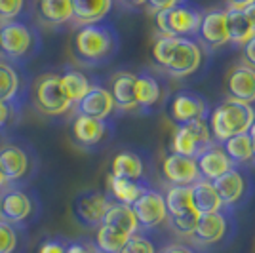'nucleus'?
Instances as JSON below:
<instances>
[{
	"instance_id": "1",
	"label": "nucleus",
	"mask_w": 255,
	"mask_h": 253,
	"mask_svg": "<svg viewBox=\"0 0 255 253\" xmlns=\"http://www.w3.org/2000/svg\"><path fill=\"white\" fill-rule=\"evenodd\" d=\"M152 61L173 78H185L194 74L202 65V46L194 38L164 36L160 34L152 42Z\"/></svg>"
},
{
	"instance_id": "2",
	"label": "nucleus",
	"mask_w": 255,
	"mask_h": 253,
	"mask_svg": "<svg viewBox=\"0 0 255 253\" xmlns=\"http://www.w3.org/2000/svg\"><path fill=\"white\" fill-rule=\"evenodd\" d=\"M120 48L117 29L107 21L78 27L71 40V50L78 63L86 67H99L109 63Z\"/></svg>"
},
{
	"instance_id": "3",
	"label": "nucleus",
	"mask_w": 255,
	"mask_h": 253,
	"mask_svg": "<svg viewBox=\"0 0 255 253\" xmlns=\"http://www.w3.org/2000/svg\"><path fill=\"white\" fill-rule=\"evenodd\" d=\"M40 34L27 19L0 23V55L2 59L21 67L40 50Z\"/></svg>"
},
{
	"instance_id": "4",
	"label": "nucleus",
	"mask_w": 255,
	"mask_h": 253,
	"mask_svg": "<svg viewBox=\"0 0 255 253\" xmlns=\"http://www.w3.org/2000/svg\"><path fill=\"white\" fill-rule=\"evenodd\" d=\"M254 120V107L242 103V101H236V99H227L208 115V127H210L213 141L221 145L223 141H227L233 135L248 133Z\"/></svg>"
},
{
	"instance_id": "5",
	"label": "nucleus",
	"mask_w": 255,
	"mask_h": 253,
	"mask_svg": "<svg viewBox=\"0 0 255 253\" xmlns=\"http://www.w3.org/2000/svg\"><path fill=\"white\" fill-rule=\"evenodd\" d=\"M32 107L44 116H61L67 115L71 109H75V103L65 94L61 78L57 73L40 74L31 88L29 94Z\"/></svg>"
},
{
	"instance_id": "6",
	"label": "nucleus",
	"mask_w": 255,
	"mask_h": 253,
	"mask_svg": "<svg viewBox=\"0 0 255 253\" xmlns=\"http://www.w3.org/2000/svg\"><path fill=\"white\" fill-rule=\"evenodd\" d=\"M204 11L196 8L191 2H181L170 10L154 13V23L160 34L164 36H183V38H194Z\"/></svg>"
},
{
	"instance_id": "7",
	"label": "nucleus",
	"mask_w": 255,
	"mask_h": 253,
	"mask_svg": "<svg viewBox=\"0 0 255 253\" xmlns=\"http://www.w3.org/2000/svg\"><path fill=\"white\" fill-rule=\"evenodd\" d=\"M36 213L34 198L17 185H8L0 190V221L23 229L32 221Z\"/></svg>"
},
{
	"instance_id": "8",
	"label": "nucleus",
	"mask_w": 255,
	"mask_h": 253,
	"mask_svg": "<svg viewBox=\"0 0 255 253\" xmlns=\"http://www.w3.org/2000/svg\"><path fill=\"white\" fill-rule=\"evenodd\" d=\"M215 143L208 127V118H196L187 124H179L171 137V152L196 158L204 148Z\"/></svg>"
},
{
	"instance_id": "9",
	"label": "nucleus",
	"mask_w": 255,
	"mask_h": 253,
	"mask_svg": "<svg viewBox=\"0 0 255 253\" xmlns=\"http://www.w3.org/2000/svg\"><path fill=\"white\" fill-rule=\"evenodd\" d=\"M31 88L23 74L21 67L0 59V101L11 107L15 115H19L21 107L27 103Z\"/></svg>"
},
{
	"instance_id": "10",
	"label": "nucleus",
	"mask_w": 255,
	"mask_h": 253,
	"mask_svg": "<svg viewBox=\"0 0 255 253\" xmlns=\"http://www.w3.org/2000/svg\"><path fill=\"white\" fill-rule=\"evenodd\" d=\"M113 202L115 200L107 192L84 190L73 202V215L76 223L82 225L84 229H97L103 223V217Z\"/></svg>"
},
{
	"instance_id": "11",
	"label": "nucleus",
	"mask_w": 255,
	"mask_h": 253,
	"mask_svg": "<svg viewBox=\"0 0 255 253\" xmlns=\"http://www.w3.org/2000/svg\"><path fill=\"white\" fill-rule=\"evenodd\" d=\"M133 215L137 219L139 229H156L158 225L168 219V211H166V202H164V194H160L158 190L147 189L137 200L131 204Z\"/></svg>"
},
{
	"instance_id": "12",
	"label": "nucleus",
	"mask_w": 255,
	"mask_h": 253,
	"mask_svg": "<svg viewBox=\"0 0 255 253\" xmlns=\"http://www.w3.org/2000/svg\"><path fill=\"white\" fill-rule=\"evenodd\" d=\"M109 133H111V124L107 120L76 115L71 122V139L76 147L84 150L99 147L109 137Z\"/></svg>"
},
{
	"instance_id": "13",
	"label": "nucleus",
	"mask_w": 255,
	"mask_h": 253,
	"mask_svg": "<svg viewBox=\"0 0 255 253\" xmlns=\"http://www.w3.org/2000/svg\"><path fill=\"white\" fill-rule=\"evenodd\" d=\"M0 171L8 185H19L31 173V154L19 145L0 147Z\"/></svg>"
},
{
	"instance_id": "14",
	"label": "nucleus",
	"mask_w": 255,
	"mask_h": 253,
	"mask_svg": "<svg viewBox=\"0 0 255 253\" xmlns=\"http://www.w3.org/2000/svg\"><path fill=\"white\" fill-rule=\"evenodd\" d=\"M225 90L229 99H236L248 105L255 103V69L248 65H238L229 71L225 78Z\"/></svg>"
},
{
	"instance_id": "15",
	"label": "nucleus",
	"mask_w": 255,
	"mask_h": 253,
	"mask_svg": "<svg viewBox=\"0 0 255 253\" xmlns=\"http://www.w3.org/2000/svg\"><path fill=\"white\" fill-rule=\"evenodd\" d=\"M115 101L111 97V92L99 84H92L90 92L75 105L76 115L90 116L97 120H109V116L115 111Z\"/></svg>"
},
{
	"instance_id": "16",
	"label": "nucleus",
	"mask_w": 255,
	"mask_h": 253,
	"mask_svg": "<svg viewBox=\"0 0 255 253\" xmlns=\"http://www.w3.org/2000/svg\"><path fill=\"white\" fill-rule=\"evenodd\" d=\"M196 38L210 48H221L231 42L227 31V13L225 10H210L202 15V21L196 32Z\"/></svg>"
},
{
	"instance_id": "17",
	"label": "nucleus",
	"mask_w": 255,
	"mask_h": 253,
	"mask_svg": "<svg viewBox=\"0 0 255 253\" xmlns=\"http://www.w3.org/2000/svg\"><path fill=\"white\" fill-rule=\"evenodd\" d=\"M208 115H210V109L206 99L191 92H181L170 103V116L177 126L192 122L196 118H208Z\"/></svg>"
},
{
	"instance_id": "18",
	"label": "nucleus",
	"mask_w": 255,
	"mask_h": 253,
	"mask_svg": "<svg viewBox=\"0 0 255 253\" xmlns=\"http://www.w3.org/2000/svg\"><path fill=\"white\" fill-rule=\"evenodd\" d=\"M162 175L171 185H192L194 181L200 179L196 160L175 152L166 154V158L162 160Z\"/></svg>"
},
{
	"instance_id": "19",
	"label": "nucleus",
	"mask_w": 255,
	"mask_h": 253,
	"mask_svg": "<svg viewBox=\"0 0 255 253\" xmlns=\"http://www.w3.org/2000/svg\"><path fill=\"white\" fill-rule=\"evenodd\" d=\"M223 208H233L238 202H242L246 198V192H248V179L246 175L238 169V166L231 168L227 173H223L221 177H217L215 181H212Z\"/></svg>"
},
{
	"instance_id": "20",
	"label": "nucleus",
	"mask_w": 255,
	"mask_h": 253,
	"mask_svg": "<svg viewBox=\"0 0 255 253\" xmlns=\"http://www.w3.org/2000/svg\"><path fill=\"white\" fill-rule=\"evenodd\" d=\"M194 160H196V168H198V173H200V179L206 181H215L223 173H227L231 168H234V164L225 154L223 147L219 143H212L208 148H204Z\"/></svg>"
},
{
	"instance_id": "21",
	"label": "nucleus",
	"mask_w": 255,
	"mask_h": 253,
	"mask_svg": "<svg viewBox=\"0 0 255 253\" xmlns=\"http://www.w3.org/2000/svg\"><path fill=\"white\" fill-rule=\"evenodd\" d=\"M227 232V217L223 211L215 213H204L198 215V221L194 225V231L191 232L192 240L200 246L219 242Z\"/></svg>"
},
{
	"instance_id": "22",
	"label": "nucleus",
	"mask_w": 255,
	"mask_h": 253,
	"mask_svg": "<svg viewBox=\"0 0 255 253\" xmlns=\"http://www.w3.org/2000/svg\"><path fill=\"white\" fill-rule=\"evenodd\" d=\"M115 101V107L120 111H135V74L128 71H118L111 76V86L107 88Z\"/></svg>"
},
{
	"instance_id": "23",
	"label": "nucleus",
	"mask_w": 255,
	"mask_h": 253,
	"mask_svg": "<svg viewBox=\"0 0 255 253\" xmlns=\"http://www.w3.org/2000/svg\"><path fill=\"white\" fill-rule=\"evenodd\" d=\"M34 13L46 27H61L73 21V4L71 0H36Z\"/></svg>"
},
{
	"instance_id": "24",
	"label": "nucleus",
	"mask_w": 255,
	"mask_h": 253,
	"mask_svg": "<svg viewBox=\"0 0 255 253\" xmlns=\"http://www.w3.org/2000/svg\"><path fill=\"white\" fill-rule=\"evenodd\" d=\"M71 4H73V23L78 27L105 21V17L113 8V0H71Z\"/></svg>"
},
{
	"instance_id": "25",
	"label": "nucleus",
	"mask_w": 255,
	"mask_h": 253,
	"mask_svg": "<svg viewBox=\"0 0 255 253\" xmlns=\"http://www.w3.org/2000/svg\"><path fill=\"white\" fill-rule=\"evenodd\" d=\"M147 189L149 187L143 181L122 179V177H115L111 173L107 175V194L115 202H118V204L131 206Z\"/></svg>"
},
{
	"instance_id": "26",
	"label": "nucleus",
	"mask_w": 255,
	"mask_h": 253,
	"mask_svg": "<svg viewBox=\"0 0 255 253\" xmlns=\"http://www.w3.org/2000/svg\"><path fill=\"white\" fill-rule=\"evenodd\" d=\"M191 198L192 206H194V210H196L198 215L215 213V211H221V208H223L221 198H219V194H217V190H215L212 181H194L191 185Z\"/></svg>"
},
{
	"instance_id": "27",
	"label": "nucleus",
	"mask_w": 255,
	"mask_h": 253,
	"mask_svg": "<svg viewBox=\"0 0 255 253\" xmlns=\"http://www.w3.org/2000/svg\"><path fill=\"white\" fill-rule=\"evenodd\" d=\"M135 99H137V109H143V111H149L158 105L162 99V86L154 74H135Z\"/></svg>"
},
{
	"instance_id": "28",
	"label": "nucleus",
	"mask_w": 255,
	"mask_h": 253,
	"mask_svg": "<svg viewBox=\"0 0 255 253\" xmlns=\"http://www.w3.org/2000/svg\"><path fill=\"white\" fill-rule=\"evenodd\" d=\"M111 175L122 177V179L141 181L145 175V164L137 152L131 150H120L113 158L111 164Z\"/></svg>"
},
{
	"instance_id": "29",
	"label": "nucleus",
	"mask_w": 255,
	"mask_h": 253,
	"mask_svg": "<svg viewBox=\"0 0 255 253\" xmlns=\"http://www.w3.org/2000/svg\"><path fill=\"white\" fill-rule=\"evenodd\" d=\"M164 202H166V211L170 219L196 211L192 206L191 185H171L164 194Z\"/></svg>"
},
{
	"instance_id": "30",
	"label": "nucleus",
	"mask_w": 255,
	"mask_h": 253,
	"mask_svg": "<svg viewBox=\"0 0 255 253\" xmlns=\"http://www.w3.org/2000/svg\"><path fill=\"white\" fill-rule=\"evenodd\" d=\"M101 225L115 227V229H118V231L129 234V236H131V234H135V232H139L137 219H135V215H133L131 206L118 204V202H113V204H111V208L107 210Z\"/></svg>"
},
{
	"instance_id": "31",
	"label": "nucleus",
	"mask_w": 255,
	"mask_h": 253,
	"mask_svg": "<svg viewBox=\"0 0 255 253\" xmlns=\"http://www.w3.org/2000/svg\"><path fill=\"white\" fill-rule=\"evenodd\" d=\"M225 13H227V31H229L231 42L238 44V46L246 44L255 32L246 19L244 11L238 10V8H227Z\"/></svg>"
},
{
	"instance_id": "32",
	"label": "nucleus",
	"mask_w": 255,
	"mask_h": 253,
	"mask_svg": "<svg viewBox=\"0 0 255 253\" xmlns=\"http://www.w3.org/2000/svg\"><path fill=\"white\" fill-rule=\"evenodd\" d=\"M59 78H61V86H63L65 94L69 95V99H71L75 105L90 92V88H92L90 78H88L84 73L76 71V69H65L63 73L59 74Z\"/></svg>"
},
{
	"instance_id": "33",
	"label": "nucleus",
	"mask_w": 255,
	"mask_h": 253,
	"mask_svg": "<svg viewBox=\"0 0 255 253\" xmlns=\"http://www.w3.org/2000/svg\"><path fill=\"white\" fill-rule=\"evenodd\" d=\"M225 154L229 156V160L233 162L234 166H240V164H248L250 160H254V150H252V141L248 133H238L233 135L227 141L221 143Z\"/></svg>"
},
{
	"instance_id": "34",
	"label": "nucleus",
	"mask_w": 255,
	"mask_h": 253,
	"mask_svg": "<svg viewBox=\"0 0 255 253\" xmlns=\"http://www.w3.org/2000/svg\"><path fill=\"white\" fill-rule=\"evenodd\" d=\"M96 231L94 244L101 253H120V250L124 248V244L129 238V234L118 231L115 227H109V225H99Z\"/></svg>"
},
{
	"instance_id": "35",
	"label": "nucleus",
	"mask_w": 255,
	"mask_h": 253,
	"mask_svg": "<svg viewBox=\"0 0 255 253\" xmlns=\"http://www.w3.org/2000/svg\"><path fill=\"white\" fill-rule=\"evenodd\" d=\"M17 246H19L17 227L6 221H0V253H15Z\"/></svg>"
},
{
	"instance_id": "36",
	"label": "nucleus",
	"mask_w": 255,
	"mask_h": 253,
	"mask_svg": "<svg viewBox=\"0 0 255 253\" xmlns=\"http://www.w3.org/2000/svg\"><path fill=\"white\" fill-rule=\"evenodd\" d=\"M27 10V0H0V23L23 19Z\"/></svg>"
},
{
	"instance_id": "37",
	"label": "nucleus",
	"mask_w": 255,
	"mask_h": 253,
	"mask_svg": "<svg viewBox=\"0 0 255 253\" xmlns=\"http://www.w3.org/2000/svg\"><path fill=\"white\" fill-rule=\"evenodd\" d=\"M120 253H156V248L145 234L135 232V234H131L128 238V242L124 244Z\"/></svg>"
},
{
	"instance_id": "38",
	"label": "nucleus",
	"mask_w": 255,
	"mask_h": 253,
	"mask_svg": "<svg viewBox=\"0 0 255 253\" xmlns=\"http://www.w3.org/2000/svg\"><path fill=\"white\" fill-rule=\"evenodd\" d=\"M170 221H171V227H173L177 232H181V234H191V232L194 231L196 221H198V213L192 211V213L181 215V217H173V219H170Z\"/></svg>"
},
{
	"instance_id": "39",
	"label": "nucleus",
	"mask_w": 255,
	"mask_h": 253,
	"mask_svg": "<svg viewBox=\"0 0 255 253\" xmlns=\"http://www.w3.org/2000/svg\"><path fill=\"white\" fill-rule=\"evenodd\" d=\"M65 248H67V240L53 236V238H44L34 253H65Z\"/></svg>"
},
{
	"instance_id": "40",
	"label": "nucleus",
	"mask_w": 255,
	"mask_h": 253,
	"mask_svg": "<svg viewBox=\"0 0 255 253\" xmlns=\"http://www.w3.org/2000/svg\"><path fill=\"white\" fill-rule=\"evenodd\" d=\"M181 2H185V0H147L145 6H147V10L154 15V13H158V11L170 10V8L177 6Z\"/></svg>"
},
{
	"instance_id": "41",
	"label": "nucleus",
	"mask_w": 255,
	"mask_h": 253,
	"mask_svg": "<svg viewBox=\"0 0 255 253\" xmlns=\"http://www.w3.org/2000/svg\"><path fill=\"white\" fill-rule=\"evenodd\" d=\"M242 59L244 65L255 69V34L246 44H242Z\"/></svg>"
},
{
	"instance_id": "42",
	"label": "nucleus",
	"mask_w": 255,
	"mask_h": 253,
	"mask_svg": "<svg viewBox=\"0 0 255 253\" xmlns=\"http://www.w3.org/2000/svg\"><path fill=\"white\" fill-rule=\"evenodd\" d=\"M13 116H15V113L11 111V107H8L6 103L0 101V127L2 129L8 126V122H10Z\"/></svg>"
},
{
	"instance_id": "43",
	"label": "nucleus",
	"mask_w": 255,
	"mask_h": 253,
	"mask_svg": "<svg viewBox=\"0 0 255 253\" xmlns=\"http://www.w3.org/2000/svg\"><path fill=\"white\" fill-rule=\"evenodd\" d=\"M86 244L88 240H67L65 253H86Z\"/></svg>"
},
{
	"instance_id": "44",
	"label": "nucleus",
	"mask_w": 255,
	"mask_h": 253,
	"mask_svg": "<svg viewBox=\"0 0 255 253\" xmlns=\"http://www.w3.org/2000/svg\"><path fill=\"white\" fill-rule=\"evenodd\" d=\"M162 253H196L192 248L189 246H181V244H173V246H168L166 250H162Z\"/></svg>"
},
{
	"instance_id": "45",
	"label": "nucleus",
	"mask_w": 255,
	"mask_h": 253,
	"mask_svg": "<svg viewBox=\"0 0 255 253\" xmlns=\"http://www.w3.org/2000/svg\"><path fill=\"white\" fill-rule=\"evenodd\" d=\"M242 11H244L246 19H248V23L252 25V29H254V32H255V2L250 4V6H246V8H242Z\"/></svg>"
},
{
	"instance_id": "46",
	"label": "nucleus",
	"mask_w": 255,
	"mask_h": 253,
	"mask_svg": "<svg viewBox=\"0 0 255 253\" xmlns=\"http://www.w3.org/2000/svg\"><path fill=\"white\" fill-rule=\"evenodd\" d=\"M255 0H227V4H229V8H238V10H242L246 6H250V4H254Z\"/></svg>"
},
{
	"instance_id": "47",
	"label": "nucleus",
	"mask_w": 255,
	"mask_h": 253,
	"mask_svg": "<svg viewBox=\"0 0 255 253\" xmlns=\"http://www.w3.org/2000/svg\"><path fill=\"white\" fill-rule=\"evenodd\" d=\"M248 135H250V141H252V150H254V160H255V120L254 124L248 129Z\"/></svg>"
},
{
	"instance_id": "48",
	"label": "nucleus",
	"mask_w": 255,
	"mask_h": 253,
	"mask_svg": "<svg viewBox=\"0 0 255 253\" xmlns=\"http://www.w3.org/2000/svg\"><path fill=\"white\" fill-rule=\"evenodd\" d=\"M122 2L129 8H141V6H145L147 0H122Z\"/></svg>"
},
{
	"instance_id": "49",
	"label": "nucleus",
	"mask_w": 255,
	"mask_h": 253,
	"mask_svg": "<svg viewBox=\"0 0 255 253\" xmlns=\"http://www.w3.org/2000/svg\"><path fill=\"white\" fill-rule=\"evenodd\" d=\"M86 253H101L99 250H97V246L94 242H90L88 240V244H86Z\"/></svg>"
},
{
	"instance_id": "50",
	"label": "nucleus",
	"mask_w": 255,
	"mask_h": 253,
	"mask_svg": "<svg viewBox=\"0 0 255 253\" xmlns=\"http://www.w3.org/2000/svg\"><path fill=\"white\" fill-rule=\"evenodd\" d=\"M8 187V183H6V179H4V175H2V171H0V190L6 189Z\"/></svg>"
},
{
	"instance_id": "51",
	"label": "nucleus",
	"mask_w": 255,
	"mask_h": 253,
	"mask_svg": "<svg viewBox=\"0 0 255 253\" xmlns=\"http://www.w3.org/2000/svg\"><path fill=\"white\" fill-rule=\"evenodd\" d=\"M0 133H2V127H0Z\"/></svg>"
}]
</instances>
